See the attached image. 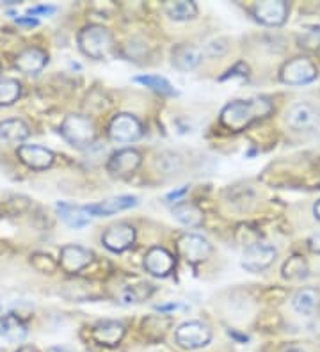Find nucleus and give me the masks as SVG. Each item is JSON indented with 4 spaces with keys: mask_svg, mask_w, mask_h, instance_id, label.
<instances>
[{
    "mask_svg": "<svg viewBox=\"0 0 320 352\" xmlns=\"http://www.w3.org/2000/svg\"><path fill=\"white\" fill-rule=\"evenodd\" d=\"M273 112V103L265 98L237 100L228 103L221 112V123L231 132H242L253 121L267 118Z\"/></svg>",
    "mask_w": 320,
    "mask_h": 352,
    "instance_id": "1",
    "label": "nucleus"
},
{
    "mask_svg": "<svg viewBox=\"0 0 320 352\" xmlns=\"http://www.w3.org/2000/svg\"><path fill=\"white\" fill-rule=\"evenodd\" d=\"M78 48L82 54L91 59H103L109 56V52L112 48V36L111 32L103 25H91L84 27L78 34Z\"/></svg>",
    "mask_w": 320,
    "mask_h": 352,
    "instance_id": "2",
    "label": "nucleus"
},
{
    "mask_svg": "<svg viewBox=\"0 0 320 352\" xmlns=\"http://www.w3.org/2000/svg\"><path fill=\"white\" fill-rule=\"evenodd\" d=\"M61 133L75 148L91 146L96 139L94 123L82 114H70V116L64 118L63 125H61Z\"/></svg>",
    "mask_w": 320,
    "mask_h": 352,
    "instance_id": "3",
    "label": "nucleus"
},
{
    "mask_svg": "<svg viewBox=\"0 0 320 352\" xmlns=\"http://www.w3.org/2000/svg\"><path fill=\"white\" fill-rule=\"evenodd\" d=\"M319 75V68L312 59L308 57H295V59L285 63L281 68V80L292 86H303L310 84Z\"/></svg>",
    "mask_w": 320,
    "mask_h": 352,
    "instance_id": "4",
    "label": "nucleus"
},
{
    "mask_svg": "<svg viewBox=\"0 0 320 352\" xmlns=\"http://www.w3.org/2000/svg\"><path fill=\"white\" fill-rule=\"evenodd\" d=\"M276 248L267 242L256 241L253 244H249L244 251L242 256V267L248 269L249 272H260L265 271L267 267L273 265V262L276 260Z\"/></svg>",
    "mask_w": 320,
    "mask_h": 352,
    "instance_id": "5",
    "label": "nucleus"
},
{
    "mask_svg": "<svg viewBox=\"0 0 320 352\" xmlns=\"http://www.w3.org/2000/svg\"><path fill=\"white\" fill-rule=\"evenodd\" d=\"M176 248H178L180 256L184 258L185 262L192 263V265L205 262L210 253H212L210 242L203 236L194 235V233H184L176 242Z\"/></svg>",
    "mask_w": 320,
    "mask_h": 352,
    "instance_id": "6",
    "label": "nucleus"
},
{
    "mask_svg": "<svg viewBox=\"0 0 320 352\" xmlns=\"http://www.w3.org/2000/svg\"><path fill=\"white\" fill-rule=\"evenodd\" d=\"M176 344L184 349H201L210 344L212 340V333H210L209 326L203 322H198V320H191V322H185L176 329L175 333Z\"/></svg>",
    "mask_w": 320,
    "mask_h": 352,
    "instance_id": "7",
    "label": "nucleus"
},
{
    "mask_svg": "<svg viewBox=\"0 0 320 352\" xmlns=\"http://www.w3.org/2000/svg\"><path fill=\"white\" fill-rule=\"evenodd\" d=\"M145 133L141 121L132 114H118L109 125V135L114 142H134Z\"/></svg>",
    "mask_w": 320,
    "mask_h": 352,
    "instance_id": "8",
    "label": "nucleus"
},
{
    "mask_svg": "<svg viewBox=\"0 0 320 352\" xmlns=\"http://www.w3.org/2000/svg\"><path fill=\"white\" fill-rule=\"evenodd\" d=\"M102 242L107 250L114 251V253L127 251L136 242V228L128 223L112 224L103 233Z\"/></svg>",
    "mask_w": 320,
    "mask_h": 352,
    "instance_id": "9",
    "label": "nucleus"
},
{
    "mask_svg": "<svg viewBox=\"0 0 320 352\" xmlns=\"http://www.w3.org/2000/svg\"><path fill=\"white\" fill-rule=\"evenodd\" d=\"M286 123L297 132H308L315 130L320 123V114L310 103H295L294 107L286 112Z\"/></svg>",
    "mask_w": 320,
    "mask_h": 352,
    "instance_id": "10",
    "label": "nucleus"
},
{
    "mask_svg": "<svg viewBox=\"0 0 320 352\" xmlns=\"http://www.w3.org/2000/svg\"><path fill=\"white\" fill-rule=\"evenodd\" d=\"M253 14L256 20L265 25L277 27L283 25L288 16V4L285 0H265V2H256L253 8Z\"/></svg>",
    "mask_w": 320,
    "mask_h": 352,
    "instance_id": "11",
    "label": "nucleus"
},
{
    "mask_svg": "<svg viewBox=\"0 0 320 352\" xmlns=\"http://www.w3.org/2000/svg\"><path fill=\"white\" fill-rule=\"evenodd\" d=\"M141 153L134 148H125V150L116 151L112 155L109 162H107V169L114 176H130L141 166Z\"/></svg>",
    "mask_w": 320,
    "mask_h": 352,
    "instance_id": "12",
    "label": "nucleus"
},
{
    "mask_svg": "<svg viewBox=\"0 0 320 352\" xmlns=\"http://www.w3.org/2000/svg\"><path fill=\"white\" fill-rule=\"evenodd\" d=\"M93 260V253L81 245H64L61 250V260L59 265L64 272L68 274H75V272L82 271L84 267H87Z\"/></svg>",
    "mask_w": 320,
    "mask_h": 352,
    "instance_id": "13",
    "label": "nucleus"
},
{
    "mask_svg": "<svg viewBox=\"0 0 320 352\" xmlns=\"http://www.w3.org/2000/svg\"><path fill=\"white\" fill-rule=\"evenodd\" d=\"M145 267L149 274L166 278L175 269V258L164 248H151L145 256Z\"/></svg>",
    "mask_w": 320,
    "mask_h": 352,
    "instance_id": "14",
    "label": "nucleus"
},
{
    "mask_svg": "<svg viewBox=\"0 0 320 352\" xmlns=\"http://www.w3.org/2000/svg\"><path fill=\"white\" fill-rule=\"evenodd\" d=\"M18 159L25 164L27 168L41 171L54 164V153L47 148L36 146V144H23L18 148Z\"/></svg>",
    "mask_w": 320,
    "mask_h": 352,
    "instance_id": "15",
    "label": "nucleus"
},
{
    "mask_svg": "<svg viewBox=\"0 0 320 352\" xmlns=\"http://www.w3.org/2000/svg\"><path fill=\"white\" fill-rule=\"evenodd\" d=\"M203 52L194 45H178L171 52V63L180 72H192L201 65Z\"/></svg>",
    "mask_w": 320,
    "mask_h": 352,
    "instance_id": "16",
    "label": "nucleus"
},
{
    "mask_svg": "<svg viewBox=\"0 0 320 352\" xmlns=\"http://www.w3.org/2000/svg\"><path fill=\"white\" fill-rule=\"evenodd\" d=\"M48 63V56L41 48H36V47H30L25 48L23 52H20L14 60V66L20 69L21 74L25 75H36L39 74Z\"/></svg>",
    "mask_w": 320,
    "mask_h": 352,
    "instance_id": "17",
    "label": "nucleus"
},
{
    "mask_svg": "<svg viewBox=\"0 0 320 352\" xmlns=\"http://www.w3.org/2000/svg\"><path fill=\"white\" fill-rule=\"evenodd\" d=\"M125 326L118 320H103L93 327V338L96 344L114 347L123 340Z\"/></svg>",
    "mask_w": 320,
    "mask_h": 352,
    "instance_id": "18",
    "label": "nucleus"
},
{
    "mask_svg": "<svg viewBox=\"0 0 320 352\" xmlns=\"http://www.w3.org/2000/svg\"><path fill=\"white\" fill-rule=\"evenodd\" d=\"M139 203V199L136 196H116V198L103 199V201L96 203V205H89V214L93 217H102V215H112L118 214V212L128 210Z\"/></svg>",
    "mask_w": 320,
    "mask_h": 352,
    "instance_id": "19",
    "label": "nucleus"
},
{
    "mask_svg": "<svg viewBox=\"0 0 320 352\" xmlns=\"http://www.w3.org/2000/svg\"><path fill=\"white\" fill-rule=\"evenodd\" d=\"M57 212H59L61 219L75 230L87 226L91 223V217H93L87 206L68 205V203H57Z\"/></svg>",
    "mask_w": 320,
    "mask_h": 352,
    "instance_id": "20",
    "label": "nucleus"
},
{
    "mask_svg": "<svg viewBox=\"0 0 320 352\" xmlns=\"http://www.w3.org/2000/svg\"><path fill=\"white\" fill-rule=\"evenodd\" d=\"M292 305H294L297 314L310 317V315L315 314V309L319 308L320 292L315 290V288H303V290H299V292L295 294Z\"/></svg>",
    "mask_w": 320,
    "mask_h": 352,
    "instance_id": "21",
    "label": "nucleus"
},
{
    "mask_svg": "<svg viewBox=\"0 0 320 352\" xmlns=\"http://www.w3.org/2000/svg\"><path fill=\"white\" fill-rule=\"evenodd\" d=\"M173 215L176 217V221L189 228H200L203 224V212L200 210V206L192 205V203L182 201L178 205H175L173 208Z\"/></svg>",
    "mask_w": 320,
    "mask_h": 352,
    "instance_id": "22",
    "label": "nucleus"
},
{
    "mask_svg": "<svg viewBox=\"0 0 320 352\" xmlns=\"http://www.w3.org/2000/svg\"><path fill=\"white\" fill-rule=\"evenodd\" d=\"M0 336L9 342H21L27 336L25 324L21 322L17 315L0 317Z\"/></svg>",
    "mask_w": 320,
    "mask_h": 352,
    "instance_id": "23",
    "label": "nucleus"
},
{
    "mask_svg": "<svg viewBox=\"0 0 320 352\" xmlns=\"http://www.w3.org/2000/svg\"><path fill=\"white\" fill-rule=\"evenodd\" d=\"M30 135V129L23 120H6L0 123V139L11 142L23 141Z\"/></svg>",
    "mask_w": 320,
    "mask_h": 352,
    "instance_id": "24",
    "label": "nucleus"
},
{
    "mask_svg": "<svg viewBox=\"0 0 320 352\" xmlns=\"http://www.w3.org/2000/svg\"><path fill=\"white\" fill-rule=\"evenodd\" d=\"M164 11L167 16L175 22H185L191 20L198 14V8L194 2H187V0H178V2H166L164 4Z\"/></svg>",
    "mask_w": 320,
    "mask_h": 352,
    "instance_id": "25",
    "label": "nucleus"
},
{
    "mask_svg": "<svg viewBox=\"0 0 320 352\" xmlns=\"http://www.w3.org/2000/svg\"><path fill=\"white\" fill-rule=\"evenodd\" d=\"M134 80L139 82V84H145L146 87L157 91V93H160V95H166V96L176 95L175 87L171 86V82L166 80L164 77H157V75H141V77H136Z\"/></svg>",
    "mask_w": 320,
    "mask_h": 352,
    "instance_id": "26",
    "label": "nucleus"
},
{
    "mask_svg": "<svg viewBox=\"0 0 320 352\" xmlns=\"http://www.w3.org/2000/svg\"><path fill=\"white\" fill-rule=\"evenodd\" d=\"M21 95V84L14 78L0 80V105H13Z\"/></svg>",
    "mask_w": 320,
    "mask_h": 352,
    "instance_id": "27",
    "label": "nucleus"
},
{
    "mask_svg": "<svg viewBox=\"0 0 320 352\" xmlns=\"http://www.w3.org/2000/svg\"><path fill=\"white\" fill-rule=\"evenodd\" d=\"M308 272V265L303 256H292L288 258L283 265V276L286 279H297L304 278Z\"/></svg>",
    "mask_w": 320,
    "mask_h": 352,
    "instance_id": "28",
    "label": "nucleus"
},
{
    "mask_svg": "<svg viewBox=\"0 0 320 352\" xmlns=\"http://www.w3.org/2000/svg\"><path fill=\"white\" fill-rule=\"evenodd\" d=\"M30 263H32V267H34L36 271L45 272V274H50V272H54L57 269V263L54 262L48 254H41V253L32 254Z\"/></svg>",
    "mask_w": 320,
    "mask_h": 352,
    "instance_id": "29",
    "label": "nucleus"
},
{
    "mask_svg": "<svg viewBox=\"0 0 320 352\" xmlns=\"http://www.w3.org/2000/svg\"><path fill=\"white\" fill-rule=\"evenodd\" d=\"M301 47L312 48V50L320 48V29L310 30L304 38H301Z\"/></svg>",
    "mask_w": 320,
    "mask_h": 352,
    "instance_id": "30",
    "label": "nucleus"
},
{
    "mask_svg": "<svg viewBox=\"0 0 320 352\" xmlns=\"http://www.w3.org/2000/svg\"><path fill=\"white\" fill-rule=\"evenodd\" d=\"M56 13V8L54 6H36V8L29 9L30 16H36V14H52Z\"/></svg>",
    "mask_w": 320,
    "mask_h": 352,
    "instance_id": "31",
    "label": "nucleus"
},
{
    "mask_svg": "<svg viewBox=\"0 0 320 352\" xmlns=\"http://www.w3.org/2000/svg\"><path fill=\"white\" fill-rule=\"evenodd\" d=\"M310 250H312L313 253L320 254V232L313 233V235L310 236Z\"/></svg>",
    "mask_w": 320,
    "mask_h": 352,
    "instance_id": "32",
    "label": "nucleus"
},
{
    "mask_svg": "<svg viewBox=\"0 0 320 352\" xmlns=\"http://www.w3.org/2000/svg\"><path fill=\"white\" fill-rule=\"evenodd\" d=\"M187 190H189V187H182V189L176 190V192H171L166 199H167V201H173V199H175V201H178V199L182 198L185 192H187Z\"/></svg>",
    "mask_w": 320,
    "mask_h": 352,
    "instance_id": "33",
    "label": "nucleus"
},
{
    "mask_svg": "<svg viewBox=\"0 0 320 352\" xmlns=\"http://www.w3.org/2000/svg\"><path fill=\"white\" fill-rule=\"evenodd\" d=\"M17 22L20 23V25H29V27H34L38 25V20L32 16H27V18H17Z\"/></svg>",
    "mask_w": 320,
    "mask_h": 352,
    "instance_id": "34",
    "label": "nucleus"
},
{
    "mask_svg": "<svg viewBox=\"0 0 320 352\" xmlns=\"http://www.w3.org/2000/svg\"><path fill=\"white\" fill-rule=\"evenodd\" d=\"M313 214H315L317 219L320 221V199L315 203V206H313Z\"/></svg>",
    "mask_w": 320,
    "mask_h": 352,
    "instance_id": "35",
    "label": "nucleus"
},
{
    "mask_svg": "<svg viewBox=\"0 0 320 352\" xmlns=\"http://www.w3.org/2000/svg\"><path fill=\"white\" fill-rule=\"evenodd\" d=\"M18 352H38L32 345H23L21 349H18Z\"/></svg>",
    "mask_w": 320,
    "mask_h": 352,
    "instance_id": "36",
    "label": "nucleus"
},
{
    "mask_svg": "<svg viewBox=\"0 0 320 352\" xmlns=\"http://www.w3.org/2000/svg\"><path fill=\"white\" fill-rule=\"evenodd\" d=\"M48 352H73V351H70V349L66 347H52L48 349Z\"/></svg>",
    "mask_w": 320,
    "mask_h": 352,
    "instance_id": "37",
    "label": "nucleus"
},
{
    "mask_svg": "<svg viewBox=\"0 0 320 352\" xmlns=\"http://www.w3.org/2000/svg\"><path fill=\"white\" fill-rule=\"evenodd\" d=\"M288 352H304V351H301V349H290Z\"/></svg>",
    "mask_w": 320,
    "mask_h": 352,
    "instance_id": "38",
    "label": "nucleus"
}]
</instances>
